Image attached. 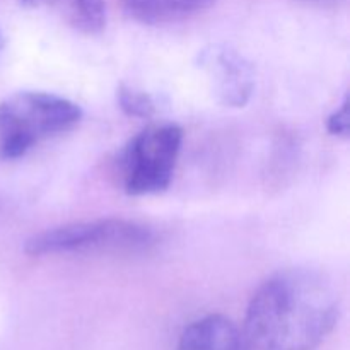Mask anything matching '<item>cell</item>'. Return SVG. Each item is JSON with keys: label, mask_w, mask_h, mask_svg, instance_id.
Masks as SVG:
<instances>
[{"label": "cell", "mask_w": 350, "mask_h": 350, "mask_svg": "<svg viewBox=\"0 0 350 350\" xmlns=\"http://www.w3.org/2000/svg\"><path fill=\"white\" fill-rule=\"evenodd\" d=\"M340 297L325 273L287 269L253 294L245 334L255 350H313L337 325Z\"/></svg>", "instance_id": "1"}, {"label": "cell", "mask_w": 350, "mask_h": 350, "mask_svg": "<svg viewBox=\"0 0 350 350\" xmlns=\"http://www.w3.org/2000/svg\"><path fill=\"white\" fill-rule=\"evenodd\" d=\"M82 109L74 101L43 91H21L0 103V159L14 161L51 137L74 129Z\"/></svg>", "instance_id": "2"}, {"label": "cell", "mask_w": 350, "mask_h": 350, "mask_svg": "<svg viewBox=\"0 0 350 350\" xmlns=\"http://www.w3.org/2000/svg\"><path fill=\"white\" fill-rule=\"evenodd\" d=\"M156 241L152 229L123 219L74 222L34 234L26 241L31 256L67 253H130L142 252Z\"/></svg>", "instance_id": "3"}, {"label": "cell", "mask_w": 350, "mask_h": 350, "mask_svg": "<svg viewBox=\"0 0 350 350\" xmlns=\"http://www.w3.org/2000/svg\"><path fill=\"white\" fill-rule=\"evenodd\" d=\"M183 144V130L173 123L154 125L137 133L123 147L118 173L123 190L133 197L156 195L173 180Z\"/></svg>", "instance_id": "4"}, {"label": "cell", "mask_w": 350, "mask_h": 350, "mask_svg": "<svg viewBox=\"0 0 350 350\" xmlns=\"http://www.w3.org/2000/svg\"><path fill=\"white\" fill-rule=\"evenodd\" d=\"M202 67L212 82L219 103L229 108H243L255 89L252 64L229 46H212L202 53Z\"/></svg>", "instance_id": "5"}, {"label": "cell", "mask_w": 350, "mask_h": 350, "mask_svg": "<svg viewBox=\"0 0 350 350\" xmlns=\"http://www.w3.org/2000/svg\"><path fill=\"white\" fill-rule=\"evenodd\" d=\"M176 350H255L245 330L222 314H208L188 325Z\"/></svg>", "instance_id": "6"}, {"label": "cell", "mask_w": 350, "mask_h": 350, "mask_svg": "<svg viewBox=\"0 0 350 350\" xmlns=\"http://www.w3.org/2000/svg\"><path fill=\"white\" fill-rule=\"evenodd\" d=\"M214 2L215 0H123V7L126 14L139 23L163 26L204 12Z\"/></svg>", "instance_id": "7"}, {"label": "cell", "mask_w": 350, "mask_h": 350, "mask_svg": "<svg viewBox=\"0 0 350 350\" xmlns=\"http://www.w3.org/2000/svg\"><path fill=\"white\" fill-rule=\"evenodd\" d=\"M57 10L68 26L82 34H99L106 26L105 0H62Z\"/></svg>", "instance_id": "8"}, {"label": "cell", "mask_w": 350, "mask_h": 350, "mask_svg": "<svg viewBox=\"0 0 350 350\" xmlns=\"http://www.w3.org/2000/svg\"><path fill=\"white\" fill-rule=\"evenodd\" d=\"M118 105L129 116L135 118H150L156 113V103L147 92L137 91V89L120 85L118 89Z\"/></svg>", "instance_id": "9"}, {"label": "cell", "mask_w": 350, "mask_h": 350, "mask_svg": "<svg viewBox=\"0 0 350 350\" xmlns=\"http://www.w3.org/2000/svg\"><path fill=\"white\" fill-rule=\"evenodd\" d=\"M327 130L330 135L342 137L347 139L349 137V98L342 101V105L328 116L327 120Z\"/></svg>", "instance_id": "10"}, {"label": "cell", "mask_w": 350, "mask_h": 350, "mask_svg": "<svg viewBox=\"0 0 350 350\" xmlns=\"http://www.w3.org/2000/svg\"><path fill=\"white\" fill-rule=\"evenodd\" d=\"M23 5L26 7H43V5H51L57 9L58 5H60L62 0H19Z\"/></svg>", "instance_id": "11"}, {"label": "cell", "mask_w": 350, "mask_h": 350, "mask_svg": "<svg viewBox=\"0 0 350 350\" xmlns=\"http://www.w3.org/2000/svg\"><path fill=\"white\" fill-rule=\"evenodd\" d=\"M310 3H317V5H337V3L344 2V0H306Z\"/></svg>", "instance_id": "12"}, {"label": "cell", "mask_w": 350, "mask_h": 350, "mask_svg": "<svg viewBox=\"0 0 350 350\" xmlns=\"http://www.w3.org/2000/svg\"><path fill=\"white\" fill-rule=\"evenodd\" d=\"M3 44H5V41H3V34H2V31H0V53H2V50H3Z\"/></svg>", "instance_id": "13"}]
</instances>
